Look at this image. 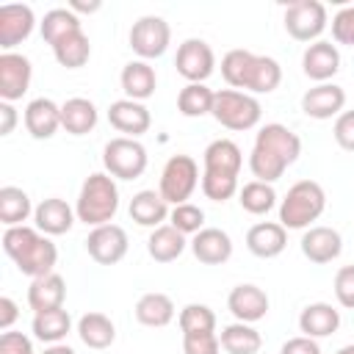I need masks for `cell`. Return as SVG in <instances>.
I'll use <instances>...</instances> for the list:
<instances>
[{
  "mask_svg": "<svg viewBox=\"0 0 354 354\" xmlns=\"http://www.w3.org/2000/svg\"><path fill=\"white\" fill-rule=\"evenodd\" d=\"M299 155H301V138L290 127H285L279 122H268L254 136L249 169H252L254 180L277 183L285 174V169L299 160Z\"/></svg>",
  "mask_w": 354,
  "mask_h": 354,
  "instance_id": "obj_1",
  "label": "cell"
},
{
  "mask_svg": "<svg viewBox=\"0 0 354 354\" xmlns=\"http://www.w3.org/2000/svg\"><path fill=\"white\" fill-rule=\"evenodd\" d=\"M3 252L14 260V266L19 268V274L36 279V277H47L55 268L58 260V249L55 243L39 232L36 227L19 224V227H6L3 230Z\"/></svg>",
  "mask_w": 354,
  "mask_h": 354,
  "instance_id": "obj_2",
  "label": "cell"
},
{
  "mask_svg": "<svg viewBox=\"0 0 354 354\" xmlns=\"http://www.w3.org/2000/svg\"><path fill=\"white\" fill-rule=\"evenodd\" d=\"M119 210V188L116 180L108 171H94L83 180L77 202H75V216L86 227H102L111 224Z\"/></svg>",
  "mask_w": 354,
  "mask_h": 354,
  "instance_id": "obj_3",
  "label": "cell"
},
{
  "mask_svg": "<svg viewBox=\"0 0 354 354\" xmlns=\"http://www.w3.org/2000/svg\"><path fill=\"white\" fill-rule=\"evenodd\" d=\"M326 210V194L315 180H299L279 202V224L285 230H307Z\"/></svg>",
  "mask_w": 354,
  "mask_h": 354,
  "instance_id": "obj_4",
  "label": "cell"
},
{
  "mask_svg": "<svg viewBox=\"0 0 354 354\" xmlns=\"http://www.w3.org/2000/svg\"><path fill=\"white\" fill-rule=\"evenodd\" d=\"M210 116L227 130H252V127H257V122L263 116V105L254 94L235 91V88H221L213 97Z\"/></svg>",
  "mask_w": 354,
  "mask_h": 354,
  "instance_id": "obj_5",
  "label": "cell"
},
{
  "mask_svg": "<svg viewBox=\"0 0 354 354\" xmlns=\"http://www.w3.org/2000/svg\"><path fill=\"white\" fill-rule=\"evenodd\" d=\"M147 149L138 138L116 136L102 147V166L113 180H138L147 171Z\"/></svg>",
  "mask_w": 354,
  "mask_h": 354,
  "instance_id": "obj_6",
  "label": "cell"
},
{
  "mask_svg": "<svg viewBox=\"0 0 354 354\" xmlns=\"http://www.w3.org/2000/svg\"><path fill=\"white\" fill-rule=\"evenodd\" d=\"M199 166L191 155H171L160 171V183H158V191L160 196L174 207V205H183L191 199V194L196 191L199 185Z\"/></svg>",
  "mask_w": 354,
  "mask_h": 354,
  "instance_id": "obj_7",
  "label": "cell"
},
{
  "mask_svg": "<svg viewBox=\"0 0 354 354\" xmlns=\"http://www.w3.org/2000/svg\"><path fill=\"white\" fill-rule=\"evenodd\" d=\"M329 17L326 6L318 0H296L285 8V30L296 41H318V36L326 30Z\"/></svg>",
  "mask_w": 354,
  "mask_h": 354,
  "instance_id": "obj_8",
  "label": "cell"
},
{
  "mask_svg": "<svg viewBox=\"0 0 354 354\" xmlns=\"http://www.w3.org/2000/svg\"><path fill=\"white\" fill-rule=\"evenodd\" d=\"M127 39H130V50L138 55V61H149V58H160L166 53L169 41H171V28L163 17L147 14L133 22Z\"/></svg>",
  "mask_w": 354,
  "mask_h": 354,
  "instance_id": "obj_9",
  "label": "cell"
},
{
  "mask_svg": "<svg viewBox=\"0 0 354 354\" xmlns=\"http://www.w3.org/2000/svg\"><path fill=\"white\" fill-rule=\"evenodd\" d=\"M174 66H177V75H183L188 83H205L216 69L213 47L205 39H185L177 47Z\"/></svg>",
  "mask_w": 354,
  "mask_h": 354,
  "instance_id": "obj_10",
  "label": "cell"
},
{
  "mask_svg": "<svg viewBox=\"0 0 354 354\" xmlns=\"http://www.w3.org/2000/svg\"><path fill=\"white\" fill-rule=\"evenodd\" d=\"M130 249L127 232L119 224H102V227H91V232L86 235V252L94 263L100 266H116Z\"/></svg>",
  "mask_w": 354,
  "mask_h": 354,
  "instance_id": "obj_11",
  "label": "cell"
},
{
  "mask_svg": "<svg viewBox=\"0 0 354 354\" xmlns=\"http://www.w3.org/2000/svg\"><path fill=\"white\" fill-rule=\"evenodd\" d=\"M33 66L30 58L22 53H3L0 55V100L3 102H17L25 97L30 88Z\"/></svg>",
  "mask_w": 354,
  "mask_h": 354,
  "instance_id": "obj_12",
  "label": "cell"
},
{
  "mask_svg": "<svg viewBox=\"0 0 354 354\" xmlns=\"http://www.w3.org/2000/svg\"><path fill=\"white\" fill-rule=\"evenodd\" d=\"M36 28L33 8L25 3H6L0 6V47L3 53H14L17 44H22Z\"/></svg>",
  "mask_w": 354,
  "mask_h": 354,
  "instance_id": "obj_13",
  "label": "cell"
},
{
  "mask_svg": "<svg viewBox=\"0 0 354 354\" xmlns=\"http://www.w3.org/2000/svg\"><path fill=\"white\" fill-rule=\"evenodd\" d=\"M343 108H346V91L337 83H318L301 94V111L310 119L324 122V119L340 116Z\"/></svg>",
  "mask_w": 354,
  "mask_h": 354,
  "instance_id": "obj_14",
  "label": "cell"
},
{
  "mask_svg": "<svg viewBox=\"0 0 354 354\" xmlns=\"http://www.w3.org/2000/svg\"><path fill=\"white\" fill-rule=\"evenodd\" d=\"M227 310L235 315V321H243V324H257L266 318L268 313V293L252 282H243V285H235L227 296Z\"/></svg>",
  "mask_w": 354,
  "mask_h": 354,
  "instance_id": "obj_15",
  "label": "cell"
},
{
  "mask_svg": "<svg viewBox=\"0 0 354 354\" xmlns=\"http://www.w3.org/2000/svg\"><path fill=\"white\" fill-rule=\"evenodd\" d=\"M299 246H301V254H304L310 263L324 266V263H332V260L340 257V252H343V238H340L337 230L321 224V227H307Z\"/></svg>",
  "mask_w": 354,
  "mask_h": 354,
  "instance_id": "obj_16",
  "label": "cell"
},
{
  "mask_svg": "<svg viewBox=\"0 0 354 354\" xmlns=\"http://www.w3.org/2000/svg\"><path fill=\"white\" fill-rule=\"evenodd\" d=\"M108 122L113 130L124 133L127 138H138L149 130L152 124V116H149V108L144 102H136V100H116L111 102L108 108Z\"/></svg>",
  "mask_w": 354,
  "mask_h": 354,
  "instance_id": "obj_17",
  "label": "cell"
},
{
  "mask_svg": "<svg viewBox=\"0 0 354 354\" xmlns=\"http://www.w3.org/2000/svg\"><path fill=\"white\" fill-rule=\"evenodd\" d=\"M301 69H304V75L310 80L329 83L337 75V69H340V53H337V47L332 41H324V39L307 44V50L301 55Z\"/></svg>",
  "mask_w": 354,
  "mask_h": 354,
  "instance_id": "obj_18",
  "label": "cell"
},
{
  "mask_svg": "<svg viewBox=\"0 0 354 354\" xmlns=\"http://www.w3.org/2000/svg\"><path fill=\"white\" fill-rule=\"evenodd\" d=\"M194 257L205 266H221L232 257V238L218 227H205L188 241Z\"/></svg>",
  "mask_w": 354,
  "mask_h": 354,
  "instance_id": "obj_19",
  "label": "cell"
},
{
  "mask_svg": "<svg viewBox=\"0 0 354 354\" xmlns=\"http://www.w3.org/2000/svg\"><path fill=\"white\" fill-rule=\"evenodd\" d=\"M25 130L36 141H47L61 130V105H55L50 97H36L25 108Z\"/></svg>",
  "mask_w": 354,
  "mask_h": 354,
  "instance_id": "obj_20",
  "label": "cell"
},
{
  "mask_svg": "<svg viewBox=\"0 0 354 354\" xmlns=\"http://www.w3.org/2000/svg\"><path fill=\"white\" fill-rule=\"evenodd\" d=\"M77 221L75 210L66 205V199L61 196H50V199H41L33 210V224L39 232H44L47 238L50 235H64L72 230V224Z\"/></svg>",
  "mask_w": 354,
  "mask_h": 354,
  "instance_id": "obj_21",
  "label": "cell"
},
{
  "mask_svg": "<svg viewBox=\"0 0 354 354\" xmlns=\"http://www.w3.org/2000/svg\"><path fill=\"white\" fill-rule=\"evenodd\" d=\"M285 246H288V230L279 221H257L246 232V249L254 257L271 260V257L282 254Z\"/></svg>",
  "mask_w": 354,
  "mask_h": 354,
  "instance_id": "obj_22",
  "label": "cell"
},
{
  "mask_svg": "<svg viewBox=\"0 0 354 354\" xmlns=\"http://www.w3.org/2000/svg\"><path fill=\"white\" fill-rule=\"evenodd\" d=\"M130 218L138 224V227H163V221H169V202L160 196V191H152V188H144L138 194H133L130 199Z\"/></svg>",
  "mask_w": 354,
  "mask_h": 354,
  "instance_id": "obj_23",
  "label": "cell"
},
{
  "mask_svg": "<svg viewBox=\"0 0 354 354\" xmlns=\"http://www.w3.org/2000/svg\"><path fill=\"white\" fill-rule=\"evenodd\" d=\"M66 299V282L61 274H47V277H36L30 279L28 288V304L33 313H47V310H58L64 307Z\"/></svg>",
  "mask_w": 354,
  "mask_h": 354,
  "instance_id": "obj_24",
  "label": "cell"
},
{
  "mask_svg": "<svg viewBox=\"0 0 354 354\" xmlns=\"http://www.w3.org/2000/svg\"><path fill=\"white\" fill-rule=\"evenodd\" d=\"M337 326H340V310H335L326 301H313L299 313V329L313 340L335 335Z\"/></svg>",
  "mask_w": 354,
  "mask_h": 354,
  "instance_id": "obj_25",
  "label": "cell"
},
{
  "mask_svg": "<svg viewBox=\"0 0 354 354\" xmlns=\"http://www.w3.org/2000/svg\"><path fill=\"white\" fill-rule=\"evenodd\" d=\"M202 163H205V171H216V174H232L238 177L241 174V166H243V152L235 141L230 138H216L205 147L202 152Z\"/></svg>",
  "mask_w": 354,
  "mask_h": 354,
  "instance_id": "obj_26",
  "label": "cell"
},
{
  "mask_svg": "<svg viewBox=\"0 0 354 354\" xmlns=\"http://www.w3.org/2000/svg\"><path fill=\"white\" fill-rule=\"evenodd\" d=\"M119 83H122V91L127 94V100L144 102V100H149L155 94L158 75L149 66V61H130V64H124V69L119 75Z\"/></svg>",
  "mask_w": 354,
  "mask_h": 354,
  "instance_id": "obj_27",
  "label": "cell"
},
{
  "mask_svg": "<svg viewBox=\"0 0 354 354\" xmlns=\"http://www.w3.org/2000/svg\"><path fill=\"white\" fill-rule=\"evenodd\" d=\"M282 83V66L271 55H252V64L246 69L243 91L246 94H271Z\"/></svg>",
  "mask_w": 354,
  "mask_h": 354,
  "instance_id": "obj_28",
  "label": "cell"
},
{
  "mask_svg": "<svg viewBox=\"0 0 354 354\" xmlns=\"http://www.w3.org/2000/svg\"><path fill=\"white\" fill-rule=\"evenodd\" d=\"M97 105L86 97H69L64 105H61V127L69 133V136H86L97 127Z\"/></svg>",
  "mask_w": 354,
  "mask_h": 354,
  "instance_id": "obj_29",
  "label": "cell"
},
{
  "mask_svg": "<svg viewBox=\"0 0 354 354\" xmlns=\"http://www.w3.org/2000/svg\"><path fill=\"white\" fill-rule=\"evenodd\" d=\"M77 337L83 346L102 351L116 340V326L105 313H86L77 318Z\"/></svg>",
  "mask_w": 354,
  "mask_h": 354,
  "instance_id": "obj_30",
  "label": "cell"
},
{
  "mask_svg": "<svg viewBox=\"0 0 354 354\" xmlns=\"http://www.w3.org/2000/svg\"><path fill=\"white\" fill-rule=\"evenodd\" d=\"M185 246H188L185 235L180 230H174L171 224H163V227L152 230L149 238H147V252H149V257L155 263H171V260H177L185 252Z\"/></svg>",
  "mask_w": 354,
  "mask_h": 354,
  "instance_id": "obj_31",
  "label": "cell"
},
{
  "mask_svg": "<svg viewBox=\"0 0 354 354\" xmlns=\"http://www.w3.org/2000/svg\"><path fill=\"white\" fill-rule=\"evenodd\" d=\"M136 321L144 324V326H152V329L169 326L174 321V301L166 293H158V290L144 293L136 301Z\"/></svg>",
  "mask_w": 354,
  "mask_h": 354,
  "instance_id": "obj_32",
  "label": "cell"
},
{
  "mask_svg": "<svg viewBox=\"0 0 354 354\" xmlns=\"http://www.w3.org/2000/svg\"><path fill=\"white\" fill-rule=\"evenodd\" d=\"M30 329H33V337L36 340L53 346V343H61L72 332V318H69V313L64 307L47 310V313H36Z\"/></svg>",
  "mask_w": 354,
  "mask_h": 354,
  "instance_id": "obj_33",
  "label": "cell"
},
{
  "mask_svg": "<svg viewBox=\"0 0 354 354\" xmlns=\"http://www.w3.org/2000/svg\"><path fill=\"white\" fill-rule=\"evenodd\" d=\"M218 343H221V348L227 354H257L260 346H263V337H260V332L252 324L235 321V324L221 329Z\"/></svg>",
  "mask_w": 354,
  "mask_h": 354,
  "instance_id": "obj_34",
  "label": "cell"
},
{
  "mask_svg": "<svg viewBox=\"0 0 354 354\" xmlns=\"http://www.w3.org/2000/svg\"><path fill=\"white\" fill-rule=\"evenodd\" d=\"M39 30H41V39L53 47V44H58L61 39H66L69 33L83 30V25H80V17L66 6V8H50V11L44 14V19L39 22Z\"/></svg>",
  "mask_w": 354,
  "mask_h": 354,
  "instance_id": "obj_35",
  "label": "cell"
},
{
  "mask_svg": "<svg viewBox=\"0 0 354 354\" xmlns=\"http://www.w3.org/2000/svg\"><path fill=\"white\" fill-rule=\"evenodd\" d=\"M33 205H30V196L17 188V185H3L0 188V221L6 227H19L25 224L30 216H33Z\"/></svg>",
  "mask_w": 354,
  "mask_h": 354,
  "instance_id": "obj_36",
  "label": "cell"
},
{
  "mask_svg": "<svg viewBox=\"0 0 354 354\" xmlns=\"http://www.w3.org/2000/svg\"><path fill=\"white\" fill-rule=\"evenodd\" d=\"M213 97H216V91L207 88L205 83H188L177 94V111L183 116H188V119L207 116L213 111Z\"/></svg>",
  "mask_w": 354,
  "mask_h": 354,
  "instance_id": "obj_37",
  "label": "cell"
},
{
  "mask_svg": "<svg viewBox=\"0 0 354 354\" xmlns=\"http://www.w3.org/2000/svg\"><path fill=\"white\" fill-rule=\"evenodd\" d=\"M53 55H55V61L61 66L80 69V66H86V61L91 55V41H88V36L83 30L69 33L66 39H61L58 44H53Z\"/></svg>",
  "mask_w": 354,
  "mask_h": 354,
  "instance_id": "obj_38",
  "label": "cell"
},
{
  "mask_svg": "<svg viewBox=\"0 0 354 354\" xmlns=\"http://www.w3.org/2000/svg\"><path fill=\"white\" fill-rule=\"evenodd\" d=\"M238 202L246 213L252 216H266L274 205H277V191L271 183H260V180H249L241 185L238 191Z\"/></svg>",
  "mask_w": 354,
  "mask_h": 354,
  "instance_id": "obj_39",
  "label": "cell"
},
{
  "mask_svg": "<svg viewBox=\"0 0 354 354\" xmlns=\"http://www.w3.org/2000/svg\"><path fill=\"white\" fill-rule=\"evenodd\" d=\"M177 324H180L183 335H188V332H216V313L207 304L191 301V304H185L180 310Z\"/></svg>",
  "mask_w": 354,
  "mask_h": 354,
  "instance_id": "obj_40",
  "label": "cell"
},
{
  "mask_svg": "<svg viewBox=\"0 0 354 354\" xmlns=\"http://www.w3.org/2000/svg\"><path fill=\"white\" fill-rule=\"evenodd\" d=\"M252 55L254 53H249V50H230L221 58V77L227 80L230 88L243 91V80H246V69L252 64Z\"/></svg>",
  "mask_w": 354,
  "mask_h": 354,
  "instance_id": "obj_41",
  "label": "cell"
},
{
  "mask_svg": "<svg viewBox=\"0 0 354 354\" xmlns=\"http://www.w3.org/2000/svg\"><path fill=\"white\" fill-rule=\"evenodd\" d=\"M169 224L174 230H180L183 235H196L199 230H205V210L194 202L174 205L171 213H169Z\"/></svg>",
  "mask_w": 354,
  "mask_h": 354,
  "instance_id": "obj_42",
  "label": "cell"
},
{
  "mask_svg": "<svg viewBox=\"0 0 354 354\" xmlns=\"http://www.w3.org/2000/svg\"><path fill=\"white\" fill-rule=\"evenodd\" d=\"M241 191L238 177L232 174H216V171H202V194L210 202H227Z\"/></svg>",
  "mask_w": 354,
  "mask_h": 354,
  "instance_id": "obj_43",
  "label": "cell"
},
{
  "mask_svg": "<svg viewBox=\"0 0 354 354\" xmlns=\"http://www.w3.org/2000/svg\"><path fill=\"white\" fill-rule=\"evenodd\" d=\"M221 343L216 332H188L183 335V354H218Z\"/></svg>",
  "mask_w": 354,
  "mask_h": 354,
  "instance_id": "obj_44",
  "label": "cell"
},
{
  "mask_svg": "<svg viewBox=\"0 0 354 354\" xmlns=\"http://www.w3.org/2000/svg\"><path fill=\"white\" fill-rule=\"evenodd\" d=\"M332 39L337 44L354 47V6H346L332 17Z\"/></svg>",
  "mask_w": 354,
  "mask_h": 354,
  "instance_id": "obj_45",
  "label": "cell"
},
{
  "mask_svg": "<svg viewBox=\"0 0 354 354\" xmlns=\"http://www.w3.org/2000/svg\"><path fill=\"white\" fill-rule=\"evenodd\" d=\"M335 299L340 307L354 310V266H343L335 274Z\"/></svg>",
  "mask_w": 354,
  "mask_h": 354,
  "instance_id": "obj_46",
  "label": "cell"
},
{
  "mask_svg": "<svg viewBox=\"0 0 354 354\" xmlns=\"http://www.w3.org/2000/svg\"><path fill=\"white\" fill-rule=\"evenodd\" d=\"M332 136H335V141H337L340 149L354 152V111H343V113L335 119Z\"/></svg>",
  "mask_w": 354,
  "mask_h": 354,
  "instance_id": "obj_47",
  "label": "cell"
},
{
  "mask_svg": "<svg viewBox=\"0 0 354 354\" xmlns=\"http://www.w3.org/2000/svg\"><path fill=\"white\" fill-rule=\"evenodd\" d=\"M0 354H36V351H33V340L25 332H3Z\"/></svg>",
  "mask_w": 354,
  "mask_h": 354,
  "instance_id": "obj_48",
  "label": "cell"
},
{
  "mask_svg": "<svg viewBox=\"0 0 354 354\" xmlns=\"http://www.w3.org/2000/svg\"><path fill=\"white\" fill-rule=\"evenodd\" d=\"M279 354H321V346H318V340H313L307 335H299V337L285 340Z\"/></svg>",
  "mask_w": 354,
  "mask_h": 354,
  "instance_id": "obj_49",
  "label": "cell"
},
{
  "mask_svg": "<svg viewBox=\"0 0 354 354\" xmlns=\"http://www.w3.org/2000/svg\"><path fill=\"white\" fill-rule=\"evenodd\" d=\"M19 318V307L11 296H0V332H11L14 321Z\"/></svg>",
  "mask_w": 354,
  "mask_h": 354,
  "instance_id": "obj_50",
  "label": "cell"
},
{
  "mask_svg": "<svg viewBox=\"0 0 354 354\" xmlns=\"http://www.w3.org/2000/svg\"><path fill=\"white\" fill-rule=\"evenodd\" d=\"M14 124H17V108H14V102H3L0 100V136L14 133Z\"/></svg>",
  "mask_w": 354,
  "mask_h": 354,
  "instance_id": "obj_51",
  "label": "cell"
},
{
  "mask_svg": "<svg viewBox=\"0 0 354 354\" xmlns=\"http://www.w3.org/2000/svg\"><path fill=\"white\" fill-rule=\"evenodd\" d=\"M100 0H91V3H80V0H72L69 3V8L75 11V14H94V11H100Z\"/></svg>",
  "mask_w": 354,
  "mask_h": 354,
  "instance_id": "obj_52",
  "label": "cell"
},
{
  "mask_svg": "<svg viewBox=\"0 0 354 354\" xmlns=\"http://www.w3.org/2000/svg\"><path fill=\"white\" fill-rule=\"evenodd\" d=\"M41 354H75V348L66 346V343H53V346H47Z\"/></svg>",
  "mask_w": 354,
  "mask_h": 354,
  "instance_id": "obj_53",
  "label": "cell"
},
{
  "mask_svg": "<svg viewBox=\"0 0 354 354\" xmlns=\"http://www.w3.org/2000/svg\"><path fill=\"white\" fill-rule=\"evenodd\" d=\"M337 354H354V343H348V346H343Z\"/></svg>",
  "mask_w": 354,
  "mask_h": 354,
  "instance_id": "obj_54",
  "label": "cell"
}]
</instances>
